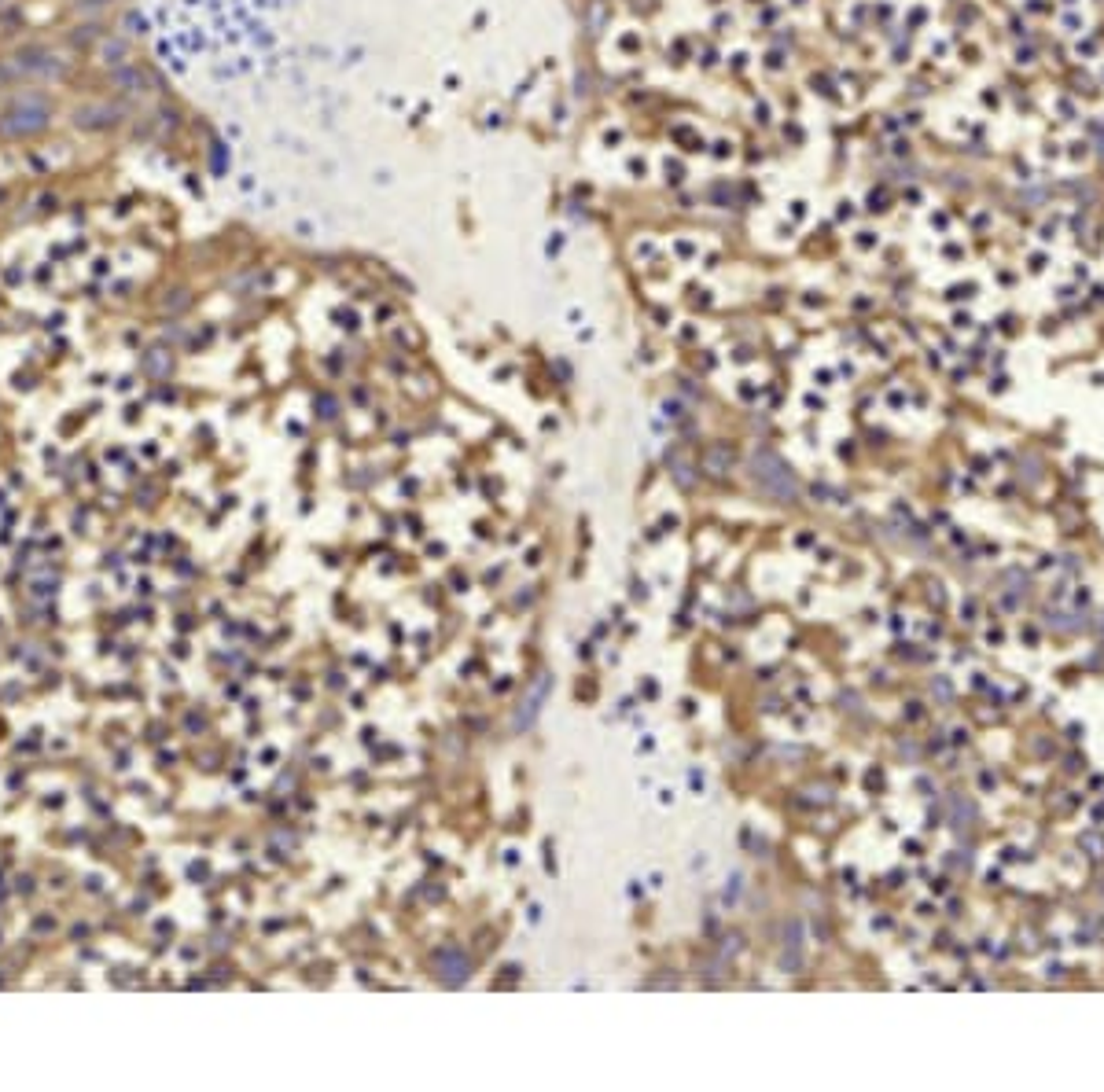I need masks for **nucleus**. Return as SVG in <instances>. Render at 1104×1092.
I'll return each instance as SVG.
<instances>
[{
  "mask_svg": "<svg viewBox=\"0 0 1104 1092\" xmlns=\"http://www.w3.org/2000/svg\"><path fill=\"white\" fill-rule=\"evenodd\" d=\"M434 971H438V979L446 982V986H465L468 975H471V960H468L461 950H442L438 956H434Z\"/></svg>",
  "mask_w": 1104,
  "mask_h": 1092,
  "instance_id": "3",
  "label": "nucleus"
},
{
  "mask_svg": "<svg viewBox=\"0 0 1104 1092\" xmlns=\"http://www.w3.org/2000/svg\"><path fill=\"white\" fill-rule=\"evenodd\" d=\"M802 960H806L802 923H799V919H788V923H785V950H781V964H785V971H799Z\"/></svg>",
  "mask_w": 1104,
  "mask_h": 1092,
  "instance_id": "4",
  "label": "nucleus"
},
{
  "mask_svg": "<svg viewBox=\"0 0 1104 1092\" xmlns=\"http://www.w3.org/2000/svg\"><path fill=\"white\" fill-rule=\"evenodd\" d=\"M752 478L758 490L769 493V497L781 501V505L799 501V493H802L799 478L792 475V467H788L773 449H755L752 453Z\"/></svg>",
  "mask_w": 1104,
  "mask_h": 1092,
  "instance_id": "1",
  "label": "nucleus"
},
{
  "mask_svg": "<svg viewBox=\"0 0 1104 1092\" xmlns=\"http://www.w3.org/2000/svg\"><path fill=\"white\" fill-rule=\"evenodd\" d=\"M549 688H552V677H549V673H538V677H534V684L527 688L523 703L515 707V717H512L515 732H523V728H534V721H538V713H542V707H545V699H549Z\"/></svg>",
  "mask_w": 1104,
  "mask_h": 1092,
  "instance_id": "2",
  "label": "nucleus"
},
{
  "mask_svg": "<svg viewBox=\"0 0 1104 1092\" xmlns=\"http://www.w3.org/2000/svg\"><path fill=\"white\" fill-rule=\"evenodd\" d=\"M1083 846L1093 850V857H1104V839L1101 835H1083Z\"/></svg>",
  "mask_w": 1104,
  "mask_h": 1092,
  "instance_id": "5",
  "label": "nucleus"
}]
</instances>
